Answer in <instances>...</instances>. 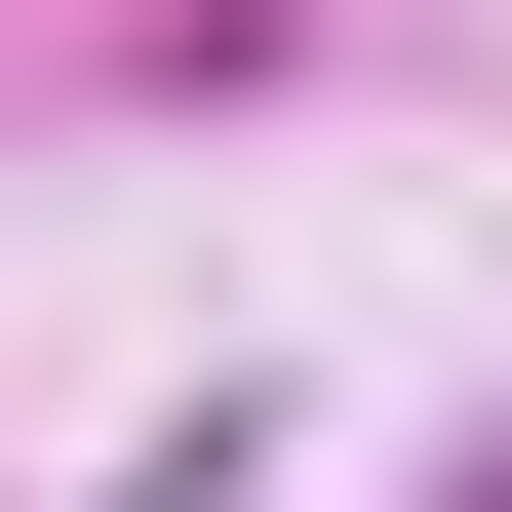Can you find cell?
Listing matches in <instances>:
<instances>
[{"instance_id":"1","label":"cell","mask_w":512,"mask_h":512,"mask_svg":"<svg viewBox=\"0 0 512 512\" xmlns=\"http://www.w3.org/2000/svg\"><path fill=\"white\" fill-rule=\"evenodd\" d=\"M434 512H512V434H473V473H434Z\"/></svg>"}]
</instances>
